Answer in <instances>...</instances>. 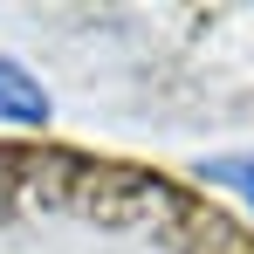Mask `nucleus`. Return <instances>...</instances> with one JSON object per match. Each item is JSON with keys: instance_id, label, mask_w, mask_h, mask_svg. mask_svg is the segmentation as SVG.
<instances>
[{"instance_id": "obj_1", "label": "nucleus", "mask_w": 254, "mask_h": 254, "mask_svg": "<svg viewBox=\"0 0 254 254\" xmlns=\"http://www.w3.org/2000/svg\"><path fill=\"white\" fill-rule=\"evenodd\" d=\"M0 124H48V89L0 55Z\"/></svg>"}]
</instances>
